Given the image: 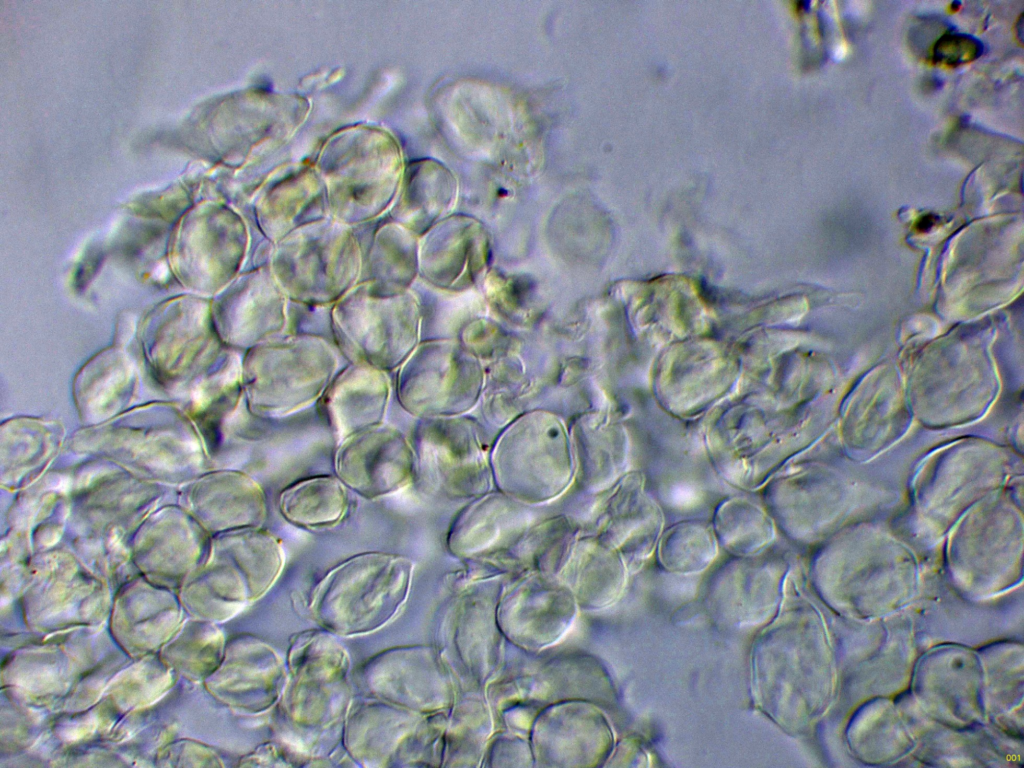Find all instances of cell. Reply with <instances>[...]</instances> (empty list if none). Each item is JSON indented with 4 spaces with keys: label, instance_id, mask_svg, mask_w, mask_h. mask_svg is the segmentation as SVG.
Segmentation results:
<instances>
[{
    "label": "cell",
    "instance_id": "ac0fdd59",
    "mask_svg": "<svg viewBox=\"0 0 1024 768\" xmlns=\"http://www.w3.org/2000/svg\"><path fill=\"white\" fill-rule=\"evenodd\" d=\"M238 564L253 588L269 585L282 566V552L277 540L260 527L234 530L232 536Z\"/></svg>",
    "mask_w": 1024,
    "mask_h": 768
},
{
    "label": "cell",
    "instance_id": "6da1fadb",
    "mask_svg": "<svg viewBox=\"0 0 1024 768\" xmlns=\"http://www.w3.org/2000/svg\"><path fill=\"white\" fill-rule=\"evenodd\" d=\"M810 629L798 610L783 609L756 636L750 652L754 705L786 732L809 714Z\"/></svg>",
    "mask_w": 1024,
    "mask_h": 768
},
{
    "label": "cell",
    "instance_id": "4fadbf2b",
    "mask_svg": "<svg viewBox=\"0 0 1024 768\" xmlns=\"http://www.w3.org/2000/svg\"><path fill=\"white\" fill-rule=\"evenodd\" d=\"M278 507L283 518L298 527H331L346 515V486L337 476L318 475L302 479L281 492Z\"/></svg>",
    "mask_w": 1024,
    "mask_h": 768
},
{
    "label": "cell",
    "instance_id": "d6986e66",
    "mask_svg": "<svg viewBox=\"0 0 1024 768\" xmlns=\"http://www.w3.org/2000/svg\"><path fill=\"white\" fill-rule=\"evenodd\" d=\"M982 52V43L973 36L946 31L935 41L931 50V59L937 64L956 67L972 62Z\"/></svg>",
    "mask_w": 1024,
    "mask_h": 768
},
{
    "label": "cell",
    "instance_id": "7402d4cb",
    "mask_svg": "<svg viewBox=\"0 0 1024 768\" xmlns=\"http://www.w3.org/2000/svg\"><path fill=\"white\" fill-rule=\"evenodd\" d=\"M1016 31H1017L1018 39L1022 42L1023 41V15H1021L1020 18L1017 21Z\"/></svg>",
    "mask_w": 1024,
    "mask_h": 768
},
{
    "label": "cell",
    "instance_id": "ffe728a7",
    "mask_svg": "<svg viewBox=\"0 0 1024 768\" xmlns=\"http://www.w3.org/2000/svg\"><path fill=\"white\" fill-rule=\"evenodd\" d=\"M608 760L611 761L612 766H624V767H647L649 766V757L642 746V744L635 738H627L622 740L612 750Z\"/></svg>",
    "mask_w": 1024,
    "mask_h": 768
},
{
    "label": "cell",
    "instance_id": "5b68a950",
    "mask_svg": "<svg viewBox=\"0 0 1024 768\" xmlns=\"http://www.w3.org/2000/svg\"><path fill=\"white\" fill-rule=\"evenodd\" d=\"M335 363L311 353H259L246 359L242 386L250 411L262 417L287 416L305 408L328 388Z\"/></svg>",
    "mask_w": 1024,
    "mask_h": 768
},
{
    "label": "cell",
    "instance_id": "8992f818",
    "mask_svg": "<svg viewBox=\"0 0 1024 768\" xmlns=\"http://www.w3.org/2000/svg\"><path fill=\"white\" fill-rule=\"evenodd\" d=\"M415 469L410 443L396 428L380 424L339 442L335 471L340 481L366 499L393 494L408 485Z\"/></svg>",
    "mask_w": 1024,
    "mask_h": 768
},
{
    "label": "cell",
    "instance_id": "277c9868",
    "mask_svg": "<svg viewBox=\"0 0 1024 768\" xmlns=\"http://www.w3.org/2000/svg\"><path fill=\"white\" fill-rule=\"evenodd\" d=\"M141 344L158 375L172 379L212 363L218 339L211 303L198 295H180L155 306L145 317Z\"/></svg>",
    "mask_w": 1024,
    "mask_h": 768
},
{
    "label": "cell",
    "instance_id": "30bf717a",
    "mask_svg": "<svg viewBox=\"0 0 1024 768\" xmlns=\"http://www.w3.org/2000/svg\"><path fill=\"white\" fill-rule=\"evenodd\" d=\"M389 382L382 370L358 364L339 374L324 392V408L339 442L383 424Z\"/></svg>",
    "mask_w": 1024,
    "mask_h": 768
},
{
    "label": "cell",
    "instance_id": "9c48e42d",
    "mask_svg": "<svg viewBox=\"0 0 1024 768\" xmlns=\"http://www.w3.org/2000/svg\"><path fill=\"white\" fill-rule=\"evenodd\" d=\"M412 565L399 556L365 553L337 567L321 587V600L356 601L352 608L372 609L379 623L380 606L392 615L407 594ZM368 616V614H367Z\"/></svg>",
    "mask_w": 1024,
    "mask_h": 768
},
{
    "label": "cell",
    "instance_id": "7c38bea8",
    "mask_svg": "<svg viewBox=\"0 0 1024 768\" xmlns=\"http://www.w3.org/2000/svg\"><path fill=\"white\" fill-rule=\"evenodd\" d=\"M208 522L218 529L260 527L267 514L266 497L250 475L226 471L213 475L205 485Z\"/></svg>",
    "mask_w": 1024,
    "mask_h": 768
},
{
    "label": "cell",
    "instance_id": "9a60e30c",
    "mask_svg": "<svg viewBox=\"0 0 1024 768\" xmlns=\"http://www.w3.org/2000/svg\"><path fill=\"white\" fill-rule=\"evenodd\" d=\"M135 379L132 359L116 345L100 351L85 364L76 378L75 393L85 407L115 406L130 396Z\"/></svg>",
    "mask_w": 1024,
    "mask_h": 768
},
{
    "label": "cell",
    "instance_id": "7a4b0ae2",
    "mask_svg": "<svg viewBox=\"0 0 1024 768\" xmlns=\"http://www.w3.org/2000/svg\"><path fill=\"white\" fill-rule=\"evenodd\" d=\"M483 371L476 355L452 339L429 340L405 361L398 397L414 415L434 416L468 409L477 401Z\"/></svg>",
    "mask_w": 1024,
    "mask_h": 768
},
{
    "label": "cell",
    "instance_id": "44dd1931",
    "mask_svg": "<svg viewBox=\"0 0 1024 768\" xmlns=\"http://www.w3.org/2000/svg\"><path fill=\"white\" fill-rule=\"evenodd\" d=\"M938 217L934 214H924L914 223V230L918 233L930 231L937 223Z\"/></svg>",
    "mask_w": 1024,
    "mask_h": 768
},
{
    "label": "cell",
    "instance_id": "2e32d148",
    "mask_svg": "<svg viewBox=\"0 0 1024 768\" xmlns=\"http://www.w3.org/2000/svg\"><path fill=\"white\" fill-rule=\"evenodd\" d=\"M713 531L718 544L736 557L763 552L775 535L772 519L743 498H730L718 507Z\"/></svg>",
    "mask_w": 1024,
    "mask_h": 768
},
{
    "label": "cell",
    "instance_id": "52a82bcc",
    "mask_svg": "<svg viewBox=\"0 0 1024 768\" xmlns=\"http://www.w3.org/2000/svg\"><path fill=\"white\" fill-rule=\"evenodd\" d=\"M239 241L210 211L197 210L177 228L168 248V263L177 281L198 295L220 291L239 260Z\"/></svg>",
    "mask_w": 1024,
    "mask_h": 768
},
{
    "label": "cell",
    "instance_id": "8fae6325",
    "mask_svg": "<svg viewBox=\"0 0 1024 768\" xmlns=\"http://www.w3.org/2000/svg\"><path fill=\"white\" fill-rule=\"evenodd\" d=\"M574 611V601L566 592L519 591L504 601L500 625L512 640L538 648L561 637Z\"/></svg>",
    "mask_w": 1024,
    "mask_h": 768
},
{
    "label": "cell",
    "instance_id": "3957f363",
    "mask_svg": "<svg viewBox=\"0 0 1024 768\" xmlns=\"http://www.w3.org/2000/svg\"><path fill=\"white\" fill-rule=\"evenodd\" d=\"M786 573L785 561L776 554L734 556L707 583L704 607L724 628H763L781 609Z\"/></svg>",
    "mask_w": 1024,
    "mask_h": 768
},
{
    "label": "cell",
    "instance_id": "e0dca14e",
    "mask_svg": "<svg viewBox=\"0 0 1024 768\" xmlns=\"http://www.w3.org/2000/svg\"><path fill=\"white\" fill-rule=\"evenodd\" d=\"M718 553L713 531L700 521L679 522L660 535L657 556L667 571L690 575L707 569Z\"/></svg>",
    "mask_w": 1024,
    "mask_h": 768
},
{
    "label": "cell",
    "instance_id": "5bb4252c",
    "mask_svg": "<svg viewBox=\"0 0 1024 768\" xmlns=\"http://www.w3.org/2000/svg\"><path fill=\"white\" fill-rule=\"evenodd\" d=\"M457 193V180L446 166L434 160L415 165L405 196L407 218L411 226L418 232L426 233L449 216L455 206Z\"/></svg>",
    "mask_w": 1024,
    "mask_h": 768
},
{
    "label": "cell",
    "instance_id": "ba28073f",
    "mask_svg": "<svg viewBox=\"0 0 1024 768\" xmlns=\"http://www.w3.org/2000/svg\"><path fill=\"white\" fill-rule=\"evenodd\" d=\"M490 256L486 227L467 215H449L426 233L419 246V271L434 287L462 291L484 274Z\"/></svg>",
    "mask_w": 1024,
    "mask_h": 768
}]
</instances>
